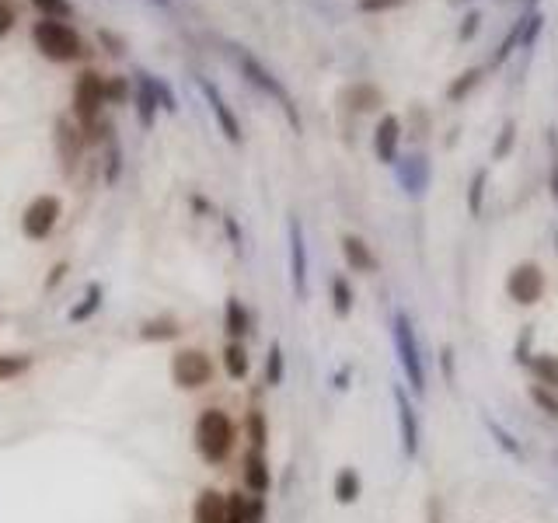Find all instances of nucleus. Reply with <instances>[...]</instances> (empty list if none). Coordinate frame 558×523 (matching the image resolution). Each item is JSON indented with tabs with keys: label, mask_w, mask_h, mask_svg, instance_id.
<instances>
[{
	"label": "nucleus",
	"mask_w": 558,
	"mask_h": 523,
	"mask_svg": "<svg viewBox=\"0 0 558 523\" xmlns=\"http://www.w3.org/2000/svg\"><path fill=\"white\" fill-rule=\"evenodd\" d=\"M196 450H200L202 460L210 464H223L227 457L234 454V440H238V430L230 422V415L223 409H202L200 419H196Z\"/></svg>",
	"instance_id": "1"
},
{
	"label": "nucleus",
	"mask_w": 558,
	"mask_h": 523,
	"mask_svg": "<svg viewBox=\"0 0 558 523\" xmlns=\"http://www.w3.org/2000/svg\"><path fill=\"white\" fill-rule=\"evenodd\" d=\"M391 335H395V353H398V363H402V373L412 394H426V360L423 349H419V335H416V324H412V315L398 307L391 315Z\"/></svg>",
	"instance_id": "2"
},
{
	"label": "nucleus",
	"mask_w": 558,
	"mask_h": 523,
	"mask_svg": "<svg viewBox=\"0 0 558 523\" xmlns=\"http://www.w3.org/2000/svg\"><path fill=\"white\" fill-rule=\"evenodd\" d=\"M230 56H234L238 70L245 73L248 84H251V88H259L262 94H269V98H276V102L283 105L287 119H290V126L300 133V115H297V109H293V98H290V92L283 88V81H279V77H276L266 63H259V56H251L245 46H230Z\"/></svg>",
	"instance_id": "3"
},
{
	"label": "nucleus",
	"mask_w": 558,
	"mask_h": 523,
	"mask_svg": "<svg viewBox=\"0 0 558 523\" xmlns=\"http://www.w3.org/2000/svg\"><path fill=\"white\" fill-rule=\"evenodd\" d=\"M32 39H35V46H39V53H43L45 60H56V63H70V60H77L84 53L81 35L67 22H56V18L35 22Z\"/></svg>",
	"instance_id": "4"
},
{
	"label": "nucleus",
	"mask_w": 558,
	"mask_h": 523,
	"mask_svg": "<svg viewBox=\"0 0 558 523\" xmlns=\"http://www.w3.org/2000/svg\"><path fill=\"white\" fill-rule=\"evenodd\" d=\"M544 290H548V279H544V269L537 262H516L506 273V296L520 307H534L544 296Z\"/></svg>",
	"instance_id": "5"
},
{
	"label": "nucleus",
	"mask_w": 558,
	"mask_h": 523,
	"mask_svg": "<svg viewBox=\"0 0 558 523\" xmlns=\"http://www.w3.org/2000/svg\"><path fill=\"white\" fill-rule=\"evenodd\" d=\"M105 77L94 73V70H84L73 84V112L84 122V130H91L98 119H102V109H105Z\"/></svg>",
	"instance_id": "6"
},
{
	"label": "nucleus",
	"mask_w": 558,
	"mask_h": 523,
	"mask_svg": "<svg viewBox=\"0 0 558 523\" xmlns=\"http://www.w3.org/2000/svg\"><path fill=\"white\" fill-rule=\"evenodd\" d=\"M171 377L181 391H200L213 381V360L202 349H179L171 360Z\"/></svg>",
	"instance_id": "7"
},
{
	"label": "nucleus",
	"mask_w": 558,
	"mask_h": 523,
	"mask_svg": "<svg viewBox=\"0 0 558 523\" xmlns=\"http://www.w3.org/2000/svg\"><path fill=\"white\" fill-rule=\"evenodd\" d=\"M60 213H64V206H60L56 196H35L22 213L24 237L28 241H45L56 230V224H60Z\"/></svg>",
	"instance_id": "8"
},
{
	"label": "nucleus",
	"mask_w": 558,
	"mask_h": 523,
	"mask_svg": "<svg viewBox=\"0 0 558 523\" xmlns=\"http://www.w3.org/2000/svg\"><path fill=\"white\" fill-rule=\"evenodd\" d=\"M395 175H398V185H402L405 196L423 199L429 182H433V164H429L423 150H412V154L395 160Z\"/></svg>",
	"instance_id": "9"
},
{
	"label": "nucleus",
	"mask_w": 558,
	"mask_h": 523,
	"mask_svg": "<svg viewBox=\"0 0 558 523\" xmlns=\"http://www.w3.org/2000/svg\"><path fill=\"white\" fill-rule=\"evenodd\" d=\"M391 398H395V415H398V440H402V454L412 460L419 454V415H416V405L408 402V391L402 384L391 387Z\"/></svg>",
	"instance_id": "10"
},
{
	"label": "nucleus",
	"mask_w": 558,
	"mask_h": 523,
	"mask_svg": "<svg viewBox=\"0 0 558 523\" xmlns=\"http://www.w3.org/2000/svg\"><path fill=\"white\" fill-rule=\"evenodd\" d=\"M287 234H290V283L293 294L300 300H308V241H304V224L290 217L287 224Z\"/></svg>",
	"instance_id": "11"
},
{
	"label": "nucleus",
	"mask_w": 558,
	"mask_h": 523,
	"mask_svg": "<svg viewBox=\"0 0 558 523\" xmlns=\"http://www.w3.org/2000/svg\"><path fill=\"white\" fill-rule=\"evenodd\" d=\"M200 92H202V98H206V105H210L213 119H217V126H220L223 137L230 140V143H241V122H238V115L230 112V105H227V98L220 94V88H217L213 81L200 77Z\"/></svg>",
	"instance_id": "12"
},
{
	"label": "nucleus",
	"mask_w": 558,
	"mask_h": 523,
	"mask_svg": "<svg viewBox=\"0 0 558 523\" xmlns=\"http://www.w3.org/2000/svg\"><path fill=\"white\" fill-rule=\"evenodd\" d=\"M398 147H402V119L384 112L377 130H374V154H377L380 164H395L398 160Z\"/></svg>",
	"instance_id": "13"
},
{
	"label": "nucleus",
	"mask_w": 558,
	"mask_h": 523,
	"mask_svg": "<svg viewBox=\"0 0 558 523\" xmlns=\"http://www.w3.org/2000/svg\"><path fill=\"white\" fill-rule=\"evenodd\" d=\"M342 258H346V266H349L353 273L370 276L380 269V258L374 255V248H370L359 234H346V237H342Z\"/></svg>",
	"instance_id": "14"
},
{
	"label": "nucleus",
	"mask_w": 558,
	"mask_h": 523,
	"mask_svg": "<svg viewBox=\"0 0 558 523\" xmlns=\"http://www.w3.org/2000/svg\"><path fill=\"white\" fill-rule=\"evenodd\" d=\"M245 489L251 496H266L272 489V468L266 460V450H248L245 454Z\"/></svg>",
	"instance_id": "15"
},
{
	"label": "nucleus",
	"mask_w": 558,
	"mask_h": 523,
	"mask_svg": "<svg viewBox=\"0 0 558 523\" xmlns=\"http://www.w3.org/2000/svg\"><path fill=\"white\" fill-rule=\"evenodd\" d=\"M157 88H154V73H136V115H140V126L151 130L157 119Z\"/></svg>",
	"instance_id": "16"
},
{
	"label": "nucleus",
	"mask_w": 558,
	"mask_h": 523,
	"mask_svg": "<svg viewBox=\"0 0 558 523\" xmlns=\"http://www.w3.org/2000/svg\"><path fill=\"white\" fill-rule=\"evenodd\" d=\"M223 332H227V342H241L251 332V311L241 304V296H227V304H223Z\"/></svg>",
	"instance_id": "17"
},
{
	"label": "nucleus",
	"mask_w": 558,
	"mask_h": 523,
	"mask_svg": "<svg viewBox=\"0 0 558 523\" xmlns=\"http://www.w3.org/2000/svg\"><path fill=\"white\" fill-rule=\"evenodd\" d=\"M227 513V496L217 489H202L192 502V523H223Z\"/></svg>",
	"instance_id": "18"
},
{
	"label": "nucleus",
	"mask_w": 558,
	"mask_h": 523,
	"mask_svg": "<svg viewBox=\"0 0 558 523\" xmlns=\"http://www.w3.org/2000/svg\"><path fill=\"white\" fill-rule=\"evenodd\" d=\"M332 496L338 506H353V502H359V496H363V478H359L357 468H338L335 471V481H332Z\"/></svg>",
	"instance_id": "19"
},
{
	"label": "nucleus",
	"mask_w": 558,
	"mask_h": 523,
	"mask_svg": "<svg viewBox=\"0 0 558 523\" xmlns=\"http://www.w3.org/2000/svg\"><path fill=\"white\" fill-rule=\"evenodd\" d=\"M482 77H485V67H468V70H461L450 84H446V102L450 105H461L465 98H468L478 84H482Z\"/></svg>",
	"instance_id": "20"
},
{
	"label": "nucleus",
	"mask_w": 558,
	"mask_h": 523,
	"mask_svg": "<svg viewBox=\"0 0 558 523\" xmlns=\"http://www.w3.org/2000/svg\"><path fill=\"white\" fill-rule=\"evenodd\" d=\"M56 150H60V164L73 171V164H77V154H81V137H77V130L70 126V122H56Z\"/></svg>",
	"instance_id": "21"
},
{
	"label": "nucleus",
	"mask_w": 558,
	"mask_h": 523,
	"mask_svg": "<svg viewBox=\"0 0 558 523\" xmlns=\"http://www.w3.org/2000/svg\"><path fill=\"white\" fill-rule=\"evenodd\" d=\"M527 370H531L534 384H544V387H552V391H558V356L555 353H534L531 363H527Z\"/></svg>",
	"instance_id": "22"
},
{
	"label": "nucleus",
	"mask_w": 558,
	"mask_h": 523,
	"mask_svg": "<svg viewBox=\"0 0 558 523\" xmlns=\"http://www.w3.org/2000/svg\"><path fill=\"white\" fill-rule=\"evenodd\" d=\"M346 102L357 112H377L380 105H384V94L374 84H353V88H346Z\"/></svg>",
	"instance_id": "23"
},
{
	"label": "nucleus",
	"mask_w": 558,
	"mask_h": 523,
	"mask_svg": "<svg viewBox=\"0 0 558 523\" xmlns=\"http://www.w3.org/2000/svg\"><path fill=\"white\" fill-rule=\"evenodd\" d=\"M223 370L230 381H245L248 370H251V360H248V349L241 342H227L223 345Z\"/></svg>",
	"instance_id": "24"
},
{
	"label": "nucleus",
	"mask_w": 558,
	"mask_h": 523,
	"mask_svg": "<svg viewBox=\"0 0 558 523\" xmlns=\"http://www.w3.org/2000/svg\"><path fill=\"white\" fill-rule=\"evenodd\" d=\"M181 335V324L175 318H151L140 324V339L143 342H171Z\"/></svg>",
	"instance_id": "25"
},
{
	"label": "nucleus",
	"mask_w": 558,
	"mask_h": 523,
	"mask_svg": "<svg viewBox=\"0 0 558 523\" xmlns=\"http://www.w3.org/2000/svg\"><path fill=\"white\" fill-rule=\"evenodd\" d=\"M102 296H105V286H102V283H91L88 290H84V296H81V304H73V307H70L67 318L73 321V324L88 321L91 315H98V307H102Z\"/></svg>",
	"instance_id": "26"
},
{
	"label": "nucleus",
	"mask_w": 558,
	"mask_h": 523,
	"mask_svg": "<svg viewBox=\"0 0 558 523\" xmlns=\"http://www.w3.org/2000/svg\"><path fill=\"white\" fill-rule=\"evenodd\" d=\"M353 300H357V294H353V283H349L346 276H332V311H335V318H349V315H353Z\"/></svg>",
	"instance_id": "27"
},
{
	"label": "nucleus",
	"mask_w": 558,
	"mask_h": 523,
	"mask_svg": "<svg viewBox=\"0 0 558 523\" xmlns=\"http://www.w3.org/2000/svg\"><path fill=\"white\" fill-rule=\"evenodd\" d=\"M485 430L492 432V440H495V447H499L503 454L514 457V460H524V447L516 443V436H514V432H510V430H506L503 422H495L492 415H485Z\"/></svg>",
	"instance_id": "28"
},
{
	"label": "nucleus",
	"mask_w": 558,
	"mask_h": 523,
	"mask_svg": "<svg viewBox=\"0 0 558 523\" xmlns=\"http://www.w3.org/2000/svg\"><path fill=\"white\" fill-rule=\"evenodd\" d=\"M485 189H489V168H475L468 182V213L482 217L485 213Z\"/></svg>",
	"instance_id": "29"
},
{
	"label": "nucleus",
	"mask_w": 558,
	"mask_h": 523,
	"mask_svg": "<svg viewBox=\"0 0 558 523\" xmlns=\"http://www.w3.org/2000/svg\"><path fill=\"white\" fill-rule=\"evenodd\" d=\"M245 432H248V443H251V450H266V447H269V422H266V412H262V409H248Z\"/></svg>",
	"instance_id": "30"
},
{
	"label": "nucleus",
	"mask_w": 558,
	"mask_h": 523,
	"mask_svg": "<svg viewBox=\"0 0 558 523\" xmlns=\"http://www.w3.org/2000/svg\"><path fill=\"white\" fill-rule=\"evenodd\" d=\"M32 370V356L28 353H0V384L24 377Z\"/></svg>",
	"instance_id": "31"
},
{
	"label": "nucleus",
	"mask_w": 558,
	"mask_h": 523,
	"mask_svg": "<svg viewBox=\"0 0 558 523\" xmlns=\"http://www.w3.org/2000/svg\"><path fill=\"white\" fill-rule=\"evenodd\" d=\"M283 377H287V356H283V345L272 342L266 353V384L279 387L283 384Z\"/></svg>",
	"instance_id": "32"
},
{
	"label": "nucleus",
	"mask_w": 558,
	"mask_h": 523,
	"mask_svg": "<svg viewBox=\"0 0 558 523\" xmlns=\"http://www.w3.org/2000/svg\"><path fill=\"white\" fill-rule=\"evenodd\" d=\"M514 143H516V122L514 119H506L503 126H499V133H495V143H492V160H506L514 154Z\"/></svg>",
	"instance_id": "33"
},
{
	"label": "nucleus",
	"mask_w": 558,
	"mask_h": 523,
	"mask_svg": "<svg viewBox=\"0 0 558 523\" xmlns=\"http://www.w3.org/2000/svg\"><path fill=\"white\" fill-rule=\"evenodd\" d=\"M531 402L537 405V412H544L548 419H555L558 422V391H552V387H544V384H531Z\"/></svg>",
	"instance_id": "34"
},
{
	"label": "nucleus",
	"mask_w": 558,
	"mask_h": 523,
	"mask_svg": "<svg viewBox=\"0 0 558 523\" xmlns=\"http://www.w3.org/2000/svg\"><path fill=\"white\" fill-rule=\"evenodd\" d=\"M520 49H531L537 43V35H541V28H544V15L541 11H527L524 18H520Z\"/></svg>",
	"instance_id": "35"
},
{
	"label": "nucleus",
	"mask_w": 558,
	"mask_h": 523,
	"mask_svg": "<svg viewBox=\"0 0 558 523\" xmlns=\"http://www.w3.org/2000/svg\"><path fill=\"white\" fill-rule=\"evenodd\" d=\"M520 24H524V22H516L514 28L506 32V39L499 43V49H495V56H492V63H489V67H503V63H506L510 56H514L516 49H520Z\"/></svg>",
	"instance_id": "36"
},
{
	"label": "nucleus",
	"mask_w": 558,
	"mask_h": 523,
	"mask_svg": "<svg viewBox=\"0 0 558 523\" xmlns=\"http://www.w3.org/2000/svg\"><path fill=\"white\" fill-rule=\"evenodd\" d=\"M223 523H248V496H241V492H227Z\"/></svg>",
	"instance_id": "37"
},
{
	"label": "nucleus",
	"mask_w": 558,
	"mask_h": 523,
	"mask_svg": "<svg viewBox=\"0 0 558 523\" xmlns=\"http://www.w3.org/2000/svg\"><path fill=\"white\" fill-rule=\"evenodd\" d=\"M35 4V11H43L45 18H56V22H64L73 15V7H70V0H32Z\"/></svg>",
	"instance_id": "38"
},
{
	"label": "nucleus",
	"mask_w": 558,
	"mask_h": 523,
	"mask_svg": "<svg viewBox=\"0 0 558 523\" xmlns=\"http://www.w3.org/2000/svg\"><path fill=\"white\" fill-rule=\"evenodd\" d=\"M405 0H357L359 15H384V11H398Z\"/></svg>",
	"instance_id": "39"
},
{
	"label": "nucleus",
	"mask_w": 558,
	"mask_h": 523,
	"mask_svg": "<svg viewBox=\"0 0 558 523\" xmlns=\"http://www.w3.org/2000/svg\"><path fill=\"white\" fill-rule=\"evenodd\" d=\"M548 147H552V171H548V189H552V196H555V203H558V130H555V126L548 130Z\"/></svg>",
	"instance_id": "40"
},
{
	"label": "nucleus",
	"mask_w": 558,
	"mask_h": 523,
	"mask_svg": "<svg viewBox=\"0 0 558 523\" xmlns=\"http://www.w3.org/2000/svg\"><path fill=\"white\" fill-rule=\"evenodd\" d=\"M531 342H534V328L527 324V328H524V335L516 339V349H514V360L520 366H527L531 363V356H534V353H531Z\"/></svg>",
	"instance_id": "41"
},
{
	"label": "nucleus",
	"mask_w": 558,
	"mask_h": 523,
	"mask_svg": "<svg viewBox=\"0 0 558 523\" xmlns=\"http://www.w3.org/2000/svg\"><path fill=\"white\" fill-rule=\"evenodd\" d=\"M478 24H482V11H468L465 22H461V28H457V39H461V43H471V39L478 35Z\"/></svg>",
	"instance_id": "42"
},
{
	"label": "nucleus",
	"mask_w": 558,
	"mask_h": 523,
	"mask_svg": "<svg viewBox=\"0 0 558 523\" xmlns=\"http://www.w3.org/2000/svg\"><path fill=\"white\" fill-rule=\"evenodd\" d=\"M130 94V81L126 77H112L105 81V102H122Z\"/></svg>",
	"instance_id": "43"
},
{
	"label": "nucleus",
	"mask_w": 558,
	"mask_h": 523,
	"mask_svg": "<svg viewBox=\"0 0 558 523\" xmlns=\"http://www.w3.org/2000/svg\"><path fill=\"white\" fill-rule=\"evenodd\" d=\"M154 88H157V102H161V109H164V112H179V102H175V94H171V88H168L161 77H154Z\"/></svg>",
	"instance_id": "44"
},
{
	"label": "nucleus",
	"mask_w": 558,
	"mask_h": 523,
	"mask_svg": "<svg viewBox=\"0 0 558 523\" xmlns=\"http://www.w3.org/2000/svg\"><path fill=\"white\" fill-rule=\"evenodd\" d=\"M248 523H266V496L248 499Z\"/></svg>",
	"instance_id": "45"
},
{
	"label": "nucleus",
	"mask_w": 558,
	"mask_h": 523,
	"mask_svg": "<svg viewBox=\"0 0 558 523\" xmlns=\"http://www.w3.org/2000/svg\"><path fill=\"white\" fill-rule=\"evenodd\" d=\"M223 230H227V237H230V245L241 251V241H245V237H241V228H238V220H234L230 213H223Z\"/></svg>",
	"instance_id": "46"
},
{
	"label": "nucleus",
	"mask_w": 558,
	"mask_h": 523,
	"mask_svg": "<svg viewBox=\"0 0 558 523\" xmlns=\"http://www.w3.org/2000/svg\"><path fill=\"white\" fill-rule=\"evenodd\" d=\"M440 366H444L446 384H454V345H444V349H440Z\"/></svg>",
	"instance_id": "47"
},
{
	"label": "nucleus",
	"mask_w": 558,
	"mask_h": 523,
	"mask_svg": "<svg viewBox=\"0 0 558 523\" xmlns=\"http://www.w3.org/2000/svg\"><path fill=\"white\" fill-rule=\"evenodd\" d=\"M119 160H122V154H119V150L109 143V171H105V182L109 185H115V179H119V168H122Z\"/></svg>",
	"instance_id": "48"
},
{
	"label": "nucleus",
	"mask_w": 558,
	"mask_h": 523,
	"mask_svg": "<svg viewBox=\"0 0 558 523\" xmlns=\"http://www.w3.org/2000/svg\"><path fill=\"white\" fill-rule=\"evenodd\" d=\"M11 28H15V11H11V7L0 0V35H7Z\"/></svg>",
	"instance_id": "49"
},
{
	"label": "nucleus",
	"mask_w": 558,
	"mask_h": 523,
	"mask_svg": "<svg viewBox=\"0 0 558 523\" xmlns=\"http://www.w3.org/2000/svg\"><path fill=\"white\" fill-rule=\"evenodd\" d=\"M67 276V262H56L53 266V273H49V279H45V290H56V283Z\"/></svg>",
	"instance_id": "50"
},
{
	"label": "nucleus",
	"mask_w": 558,
	"mask_h": 523,
	"mask_svg": "<svg viewBox=\"0 0 558 523\" xmlns=\"http://www.w3.org/2000/svg\"><path fill=\"white\" fill-rule=\"evenodd\" d=\"M102 43L112 46L109 53H122V43H115V35H112V32H102Z\"/></svg>",
	"instance_id": "51"
},
{
	"label": "nucleus",
	"mask_w": 558,
	"mask_h": 523,
	"mask_svg": "<svg viewBox=\"0 0 558 523\" xmlns=\"http://www.w3.org/2000/svg\"><path fill=\"white\" fill-rule=\"evenodd\" d=\"M346 377H349V366H342V370H338V373H335V387H338V391H346Z\"/></svg>",
	"instance_id": "52"
},
{
	"label": "nucleus",
	"mask_w": 558,
	"mask_h": 523,
	"mask_svg": "<svg viewBox=\"0 0 558 523\" xmlns=\"http://www.w3.org/2000/svg\"><path fill=\"white\" fill-rule=\"evenodd\" d=\"M192 209H196V213H210V203L200 199V196H192Z\"/></svg>",
	"instance_id": "53"
},
{
	"label": "nucleus",
	"mask_w": 558,
	"mask_h": 523,
	"mask_svg": "<svg viewBox=\"0 0 558 523\" xmlns=\"http://www.w3.org/2000/svg\"><path fill=\"white\" fill-rule=\"evenodd\" d=\"M154 4H161V7H168V4H171V0H154Z\"/></svg>",
	"instance_id": "54"
},
{
	"label": "nucleus",
	"mask_w": 558,
	"mask_h": 523,
	"mask_svg": "<svg viewBox=\"0 0 558 523\" xmlns=\"http://www.w3.org/2000/svg\"><path fill=\"white\" fill-rule=\"evenodd\" d=\"M454 4H457V7H461V4H471V0H454Z\"/></svg>",
	"instance_id": "55"
},
{
	"label": "nucleus",
	"mask_w": 558,
	"mask_h": 523,
	"mask_svg": "<svg viewBox=\"0 0 558 523\" xmlns=\"http://www.w3.org/2000/svg\"><path fill=\"white\" fill-rule=\"evenodd\" d=\"M527 4H534V0H527Z\"/></svg>",
	"instance_id": "56"
},
{
	"label": "nucleus",
	"mask_w": 558,
	"mask_h": 523,
	"mask_svg": "<svg viewBox=\"0 0 558 523\" xmlns=\"http://www.w3.org/2000/svg\"><path fill=\"white\" fill-rule=\"evenodd\" d=\"M555 460H558V457H555Z\"/></svg>",
	"instance_id": "57"
}]
</instances>
